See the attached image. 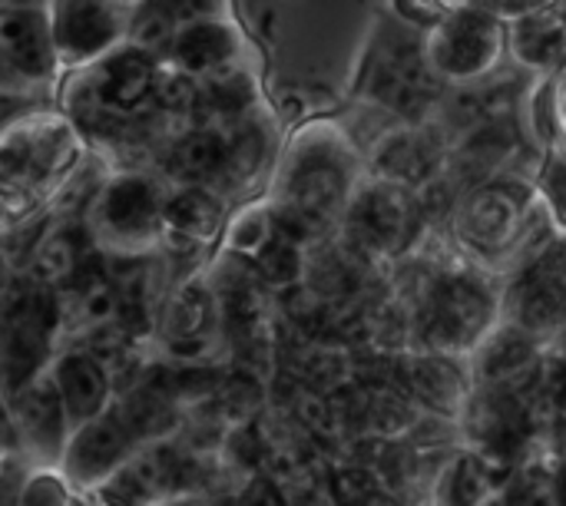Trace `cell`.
Here are the masks:
<instances>
[{"label": "cell", "instance_id": "cell-1", "mask_svg": "<svg viewBox=\"0 0 566 506\" xmlns=\"http://www.w3.org/2000/svg\"><path fill=\"white\" fill-rule=\"evenodd\" d=\"M355 176V156L332 129H312L289 152L275 229L295 242L322 229L335 212L348 205V189Z\"/></svg>", "mask_w": 566, "mask_h": 506}, {"label": "cell", "instance_id": "cell-30", "mask_svg": "<svg viewBox=\"0 0 566 506\" xmlns=\"http://www.w3.org/2000/svg\"><path fill=\"white\" fill-rule=\"evenodd\" d=\"M375 474L368 467H345L332 474V500L338 506H371Z\"/></svg>", "mask_w": 566, "mask_h": 506}, {"label": "cell", "instance_id": "cell-11", "mask_svg": "<svg viewBox=\"0 0 566 506\" xmlns=\"http://www.w3.org/2000/svg\"><path fill=\"white\" fill-rule=\"evenodd\" d=\"M53 33L66 60H86L109 53L123 33V23L106 0H56Z\"/></svg>", "mask_w": 566, "mask_h": 506}, {"label": "cell", "instance_id": "cell-16", "mask_svg": "<svg viewBox=\"0 0 566 506\" xmlns=\"http://www.w3.org/2000/svg\"><path fill=\"white\" fill-rule=\"evenodd\" d=\"M517 219H521V199L517 196H511L507 189H481L461 209L458 225L471 245L497 249L511 239V232L517 229Z\"/></svg>", "mask_w": 566, "mask_h": 506}, {"label": "cell", "instance_id": "cell-13", "mask_svg": "<svg viewBox=\"0 0 566 506\" xmlns=\"http://www.w3.org/2000/svg\"><path fill=\"white\" fill-rule=\"evenodd\" d=\"M239 56V33L226 20H196L176 27L169 40V60L192 76H212L219 70L235 66Z\"/></svg>", "mask_w": 566, "mask_h": 506}, {"label": "cell", "instance_id": "cell-8", "mask_svg": "<svg viewBox=\"0 0 566 506\" xmlns=\"http://www.w3.org/2000/svg\"><path fill=\"white\" fill-rule=\"evenodd\" d=\"M133 441L136 438L123 424L119 411L99 414V418L80 424V431L73 434L66 457H63V471L73 484H103L129 457Z\"/></svg>", "mask_w": 566, "mask_h": 506}, {"label": "cell", "instance_id": "cell-29", "mask_svg": "<svg viewBox=\"0 0 566 506\" xmlns=\"http://www.w3.org/2000/svg\"><path fill=\"white\" fill-rule=\"evenodd\" d=\"M99 500L103 506H149L156 500V494L146 487V481L126 464L119 467L99 491Z\"/></svg>", "mask_w": 566, "mask_h": 506}, {"label": "cell", "instance_id": "cell-34", "mask_svg": "<svg viewBox=\"0 0 566 506\" xmlns=\"http://www.w3.org/2000/svg\"><path fill=\"white\" fill-rule=\"evenodd\" d=\"M411 424V411L401 398L395 394H381L378 401H371V428L381 434H398Z\"/></svg>", "mask_w": 566, "mask_h": 506}, {"label": "cell", "instance_id": "cell-9", "mask_svg": "<svg viewBox=\"0 0 566 506\" xmlns=\"http://www.w3.org/2000/svg\"><path fill=\"white\" fill-rule=\"evenodd\" d=\"M428 56L424 50L418 53L408 43L388 46L375 56L371 70H368V89L378 103H385L395 113L415 116L421 109H428L434 86L428 76Z\"/></svg>", "mask_w": 566, "mask_h": 506}, {"label": "cell", "instance_id": "cell-40", "mask_svg": "<svg viewBox=\"0 0 566 506\" xmlns=\"http://www.w3.org/2000/svg\"><path fill=\"white\" fill-rule=\"evenodd\" d=\"M464 3H468V0H405V7H408V10H415V13H421L424 20H438L444 10L458 13Z\"/></svg>", "mask_w": 566, "mask_h": 506}, {"label": "cell", "instance_id": "cell-37", "mask_svg": "<svg viewBox=\"0 0 566 506\" xmlns=\"http://www.w3.org/2000/svg\"><path fill=\"white\" fill-rule=\"evenodd\" d=\"M229 454H232V461H239L242 467H255V464L265 461V441H262L252 428L235 431V434L229 438Z\"/></svg>", "mask_w": 566, "mask_h": 506}, {"label": "cell", "instance_id": "cell-20", "mask_svg": "<svg viewBox=\"0 0 566 506\" xmlns=\"http://www.w3.org/2000/svg\"><path fill=\"white\" fill-rule=\"evenodd\" d=\"M116 411H119L123 424L133 431L136 441L163 438L176 424V414H172V404H169V384L159 388L156 381H143L136 391H129L123 398V404Z\"/></svg>", "mask_w": 566, "mask_h": 506}, {"label": "cell", "instance_id": "cell-21", "mask_svg": "<svg viewBox=\"0 0 566 506\" xmlns=\"http://www.w3.org/2000/svg\"><path fill=\"white\" fill-rule=\"evenodd\" d=\"M166 225L186 239H206L219 225V202L206 189H179L166 199Z\"/></svg>", "mask_w": 566, "mask_h": 506}, {"label": "cell", "instance_id": "cell-12", "mask_svg": "<svg viewBox=\"0 0 566 506\" xmlns=\"http://www.w3.org/2000/svg\"><path fill=\"white\" fill-rule=\"evenodd\" d=\"M13 421L23 434V444L40 454V457H53L63 441H66V428L73 424L63 404V394L53 381V371L43 378H33L20 394H17V411Z\"/></svg>", "mask_w": 566, "mask_h": 506}, {"label": "cell", "instance_id": "cell-14", "mask_svg": "<svg viewBox=\"0 0 566 506\" xmlns=\"http://www.w3.org/2000/svg\"><path fill=\"white\" fill-rule=\"evenodd\" d=\"M73 152L70 129L63 123H30L13 129L3 146V172L7 182L17 176H43L53 166H63Z\"/></svg>", "mask_w": 566, "mask_h": 506}, {"label": "cell", "instance_id": "cell-27", "mask_svg": "<svg viewBox=\"0 0 566 506\" xmlns=\"http://www.w3.org/2000/svg\"><path fill=\"white\" fill-rule=\"evenodd\" d=\"M259 255V272L262 278H269L272 285H289L298 278L302 272V255L295 249V239L285 235V232H272V239L255 252Z\"/></svg>", "mask_w": 566, "mask_h": 506}, {"label": "cell", "instance_id": "cell-2", "mask_svg": "<svg viewBox=\"0 0 566 506\" xmlns=\"http://www.w3.org/2000/svg\"><path fill=\"white\" fill-rule=\"evenodd\" d=\"M501 50H504V30L494 13L458 10L434 27L424 56L434 73L451 80H471L488 73L497 63Z\"/></svg>", "mask_w": 566, "mask_h": 506}, {"label": "cell", "instance_id": "cell-4", "mask_svg": "<svg viewBox=\"0 0 566 506\" xmlns=\"http://www.w3.org/2000/svg\"><path fill=\"white\" fill-rule=\"evenodd\" d=\"M93 222L109 245L139 249L159 235V225L166 222V202L149 179L119 176L99 192Z\"/></svg>", "mask_w": 566, "mask_h": 506}, {"label": "cell", "instance_id": "cell-17", "mask_svg": "<svg viewBox=\"0 0 566 506\" xmlns=\"http://www.w3.org/2000/svg\"><path fill=\"white\" fill-rule=\"evenodd\" d=\"M50 351V331L27 321V318H7V338H3V378L10 394H20L33 371L43 365Z\"/></svg>", "mask_w": 566, "mask_h": 506}, {"label": "cell", "instance_id": "cell-43", "mask_svg": "<svg viewBox=\"0 0 566 506\" xmlns=\"http://www.w3.org/2000/svg\"><path fill=\"white\" fill-rule=\"evenodd\" d=\"M564 355H566V328H564Z\"/></svg>", "mask_w": 566, "mask_h": 506}, {"label": "cell", "instance_id": "cell-28", "mask_svg": "<svg viewBox=\"0 0 566 506\" xmlns=\"http://www.w3.org/2000/svg\"><path fill=\"white\" fill-rule=\"evenodd\" d=\"M153 96L159 99L163 109L169 113H189L202 103V89L196 86V76L186 73L182 66H169V70H159L156 73V89Z\"/></svg>", "mask_w": 566, "mask_h": 506}, {"label": "cell", "instance_id": "cell-19", "mask_svg": "<svg viewBox=\"0 0 566 506\" xmlns=\"http://www.w3.org/2000/svg\"><path fill=\"white\" fill-rule=\"evenodd\" d=\"M534 361H537V348L531 341V331L507 328L484 345L478 358V371L488 384H511L514 378L531 371Z\"/></svg>", "mask_w": 566, "mask_h": 506}, {"label": "cell", "instance_id": "cell-22", "mask_svg": "<svg viewBox=\"0 0 566 506\" xmlns=\"http://www.w3.org/2000/svg\"><path fill=\"white\" fill-rule=\"evenodd\" d=\"M566 36L564 27L557 20L547 17H527L517 23L514 30V50L524 63L531 66H551L554 60H560L564 53Z\"/></svg>", "mask_w": 566, "mask_h": 506}, {"label": "cell", "instance_id": "cell-18", "mask_svg": "<svg viewBox=\"0 0 566 506\" xmlns=\"http://www.w3.org/2000/svg\"><path fill=\"white\" fill-rule=\"evenodd\" d=\"M229 162V136L216 129H192L169 149V169L186 182L216 179Z\"/></svg>", "mask_w": 566, "mask_h": 506}, {"label": "cell", "instance_id": "cell-15", "mask_svg": "<svg viewBox=\"0 0 566 506\" xmlns=\"http://www.w3.org/2000/svg\"><path fill=\"white\" fill-rule=\"evenodd\" d=\"M53 381L63 394V404L73 424H86L103 414V404L109 398V378L93 351L63 355L53 368Z\"/></svg>", "mask_w": 566, "mask_h": 506}, {"label": "cell", "instance_id": "cell-39", "mask_svg": "<svg viewBox=\"0 0 566 506\" xmlns=\"http://www.w3.org/2000/svg\"><path fill=\"white\" fill-rule=\"evenodd\" d=\"M235 506H285V497H282V491L275 487L272 477H255V481L242 491V497H239V504Z\"/></svg>", "mask_w": 566, "mask_h": 506}, {"label": "cell", "instance_id": "cell-6", "mask_svg": "<svg viewBox=\"0 0 566 506\" xmlns=\"http://www.w3.org/2000/svg\"><path fill=\"white\" fill-rule=\"evenodd\" d=\"M415 222L418 205L395 182L371 186L348 205V232L361 252H398L415 232Z\"/></svg>", "mask_w": 566, "mask_h": 506}, {"label": "cell", "instance_id": "cell-41", "mask_svg": "<svg viewBox=\"0 0 566 506\" xmlns=\"http://www.w3.org/2000/svg\"><path fill=\"white\" fill-rule=\"evenodd\" d=\"M557 506H566V471L557 477Z\"/></svg>", "mask_w": 566, "mask_h": 506}, {"label": "cell", "instance_id": "cell-5", "mask_svg": "<svg viewBox=\"0 0 566 506\" xmlns=\"http://www.w3.org/2000/svg\"><path fill=\"white\" fill-rule=\"evenodd\" d=\"M511 315L531 335L566 328V239H554L511 288Z\"/></svg>", "mask_w": 566, "mask_h": 506}, {"label": "cell", "instance_id": "cell-44", "mask_svg": "<svg viewBox=\"0 0 566 506\" xmlns=\"http://www.w3.org/2000/svg\"><path fill=\"white\" fill-rule=\"evenodd\" d=\"M484 506H504V504H484Z\"/></svg>", "mask_w": 566, "mask_h": 506}, {"label": "cell", "instance_id": "cell-38", "mask_svg": "<svg viewBox=\"0 0 566 506\" xmlns=\"http://www.w3.org/2000/svg\"><path fill=\"white\" fill-rule=\"evenodd\" d=\"M541 384H544V394H547V401H551L557 411H564L566 414V355L564 358H554V361L544 368V378H541Z\"/></svg>", "mask_w": 566, "mask_h": 506}, {"label": "cell", "instance_id": "cell-25", "mask_svg": "<svg viewBox=\"0 0 566 506\" xmlns=\"http://www.w3.org/2000/svg\"><path fill=\"white\" fill-rule=\"evenodd\" d=\"M252 99V83L245 80V73H239V66L219 70L209 76V86L202 89V106H209L219 116H239Z\"/></svg>", "mask_w": 566, "mask_h": 506}, {"label": "cell", "instance_id": "cell-7", "mask_svg": "<svg viewBox=\"0 0 566 506\" xmlns=\"http://www.w3.org/2000/svg\"><path fill=\"white\" fill-rule=\"evenodd\" d=\"M0 50L7 80L43 83L56 66V33L53 20L33 7H10L0 23Z\"/></svg>", "mask_w": 566, "mask_h": 506}, {"label": "cell", "instance_id": "cell-24", "mask_svg": "<svg viewBox=\"0 0 566 506\" xmlns=\"http://www.w3.org/2000/svg\"><path fill=\"white\" fill-rule=\"evenodd\" d=\"M491 467L488 461L481 457H461L451 471V481H448V506H481L488 500L491 487H494V477H491Z\"/></svg>", "mask_w": 566, "mask_h": 506}, {"label": "cell", "instance_id": "cell-3", "mask_svg": "<svg viewBox=\"0 0 566 506\" xmlns=\"http://www.w3.org/2000/svg\"><path fill=\"white\" fill-rule=\"evenodd\" d=\"M494 298L484 282L471 275H444L424 298V331L434 348H471L491 325Z\"/></svg>", "mask_w": 566, "mask_h": 506}, {"label": "cell", "instance_id": "cell-10", "mask_svg": "<svg viewBox=\"0 0 566 506\" xmlns=\"http://www.w3.org/2000/svg\"><path fill=\"white\" fill-rule=\"evenodd\" d=\"M156 63L146 46H123L109 50L106 60L93 73V103L99 109L129 113L146 103V96L156 89Z\"/></svg>", "mask_w": 566, "mask_h": 506}, {"label": "cell", "instance_id": "cell-32", "mask_svg": "<svg viewBox=\"0 0 566 506\" xmlns=\"http://www.w3.org/2000/svg\"><path fill=\"white\" fill-rule=\"evenodd\" d=\"M226 7V0H156V10L172 23V27H186L196 20H212L219 17Z\"/></svg>", "mask_w": 566, "mask_h": 506}, {"label": "cell", "instance_id": "cell-26", "mask_svg": "<svg viewBox=\"0 0 566 506\" xmlns=\"http://www.w3.org/2000/svg\"><path fill=\"white\" fill-rule=\"evenodd\" d=\"M76 268H80V252H76L73 235L60 232V235L46 239V242L36 249L33 275H36L43 285L63 282V278H73V275H76Z\"/></svg>", "mask_w": 566, "mask_h": 506}, {"label": "cell", "instance_id": "cell-35", "mask_svg": "<svg viewBox=\"0 0 566 506\" xmlns=\"http://www.w3.org/2000/svg\"><path fill=\"white\" fill-rule=\"evenodd\" d=\"M206 325V298H196V295H182L176 305H172V315H169V328L172 335L179 338H192L199 335Z\"/></svg>", "mask_w": 566, "mask_h": 506}, {"label": "cell", "instance_id": "cell-31", "mask_svg": "<svg viewBox=\"0 0 566 506\" xmlns=\"http://www.w3.org/2000/svg\"><path fill=\"white\" fill-rule=\"evenodd\" d=\"M504 506H557V481L544 474H524L511 481Z\"/></svg>", "mask_w": 566, "mask_h": 506}, {"label": "cell", "instance_id": "cell-36", "mask_svg": "<svg viewBox=\"0 0 566 506\" xmlns=\"http://www.w3.org/2000/svg\"><path fill=\"white\" fill-rule=\"evenodd\" d=\"M20 506H70V497H66V491H63L60 481H53V477H36V481L23 484Z\"/></svg>", "mask_w": 566, "mask_h": 506}, {"label": "cell", "instance_id": "cell-33", "mask_svg": "<svg viewBox=\"0 0 566 506\" xmlns=\"http://www.w3.org/2000/svg\"><path fill=\"white\" fill-rule=\"evenodd\" d=\"M381 162H385V169H388L391 176H398V172L408 176V172H418V169L428 166V149H424L418 139L401 136V139H395L391 146H385Z\"/></svg>", "mask_w": 566, "mask_h": 506}, {"label": "cell", "instance_id": "cell-42", "mask_svg": "<svg viewBox=\"0 0 566 506\" xmlns=\"http://www.w3.org/2000/svg\"><path fill=\"white\" fill-rule=\"evenodd\" d=\"M557 434H560V438H557V447H560V454L566 457V418H560V428H557Z\"/></svg>", "mask_w": 566, "mask_h": 506}, {"label": "cell", "instance_id": "cell-23", "mask_svg": "<svg viewBox=\"0 0 566 506\" xmlns=\"http://www.w3.org/2000/svg\"><path fill=\"white\" fill-rule=\"evenodd\" d=\"M408 384H411V391L424 404L441 408V411L454 408V401L461 394V378L444 361H438V358H418V361H411Z\"/></svg>", "mask_w": 566, "mask_h": 506}]
</instances>
